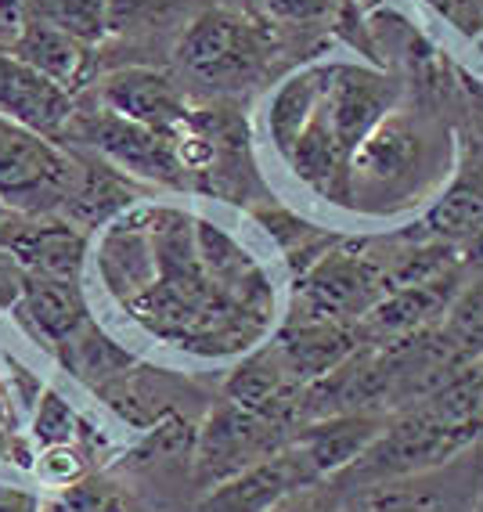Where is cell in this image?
<instances>
[{"instance_id":"1","label":"cell","mask_w":483,"mask_h":512,"mask_svg":"<svg viewBox=\"0 0 483 512\" xmlns=\"http://www.w3.org/2000/svg\"><path fill=\"white\" fill-rule=\"evenodd\" d=\"M476 440H480L476 430L447 422L444 415L433 412L422 401L419 408H408V412L386 422V430L368 444L365 455L357 458L350 469H343L336 480L354 487V491L357 487L365 491V487L375 484H390V480H408V476H419L447 462Z\"/></svg>"},{"instance_id":"2","label":"cell","mask_w":483,"mask_h":512,"mask_svg":"<svg viewBox=\"0 0 483 512\" xmlns=\"http://www.w3.org/2000/svg\"><path fill=\"white\" fill-rule=\"evenodd\" d=\"M80 177L73 159L55 138L22 127L0 112V202L19 217H47L65 210Z\"/></svg>"},{"instance_id":"3","label":"cell","mask_w":483,"mask_h":512,"mask_svg":"<svg viewBox=\"0 0 483 512\" xmlns=\"http://www.w3.org/2000/svg\"><path fill=\"white\" fill-rule=\"evenodd\" d=\"M65 134L73 141L91 145L105 163H112L127 177L166 184V188H184V181H188V170L181 163V148H177V134L130 123V119L109 112L105 105L94 112L76 109Z\"/></svg>"},{"instance_id":"4","label":"cell","mask_w":483,"mask_h":512,"mask_svg":"<svg viewBox=\"0 0 483 512\" xmlns=\"http://www.w3.org/2000/svg\"><path fill=\"white\" fill-rule=\"evenodd\" d=\"M296 293H300L307 318L361 325V318L390 293V282H386L383 264H375L372 256L329 249L307 271H300Z\"/></svg>"},{"instance_id":"5","label":"cell","mask_w":483,"mask_h":512,"mask_svg":"<svg viewBox=\"0 0 483 512\" xmlns=\"http://www.w3.org/2000/svg\"><path fill=\"white\" fill-rule=\"evenodd\" d=\"M177 62L184 73L210 87H242L260 73L264 44H260V33L235 11H202L184 29Z\"/></svg>"},{"instance_id":"6","label":"cell","mask_w":483,"mask_h":512,"mask_svg":"<svg viewBox=\"0 0 483 512\" xmlns=\"http://www.w3.org/2000/svg\"><path fill=\"white\" fill-rule=\"evenodd\" d=\"M195 444H199L195 448L199 476L210 480V484H220V480H228V476L242 473V469L256 466V462L278 455L289 440H285L282 422H271L264 415L224 401L210 412Z\"/></svg>"},{"instance_id":"7","label":"cell","mask_w":483,"mask_h":512,"mask_svg":"<svg viewBox=\"0 0 483 512\" xmlns=\"http://www.w3.org/2000/svg\"><path fill=\"white\" fill-rule=\"evenodd\" d=\"M393 98H397V83L390 76L361 69V65H332L329 87L321 94L318 112L325 116L332 138L350 163H354V152L365 145L368 134L390 116Z\"/></svg>"},{"instance_id":"8","label":"cell","mask_w":483,"mask_h":512,"mask_svg":"<svg viewBox=\"0 0 483 512\" xmlns=\"http://www.w3.org/2000/svg\"><path fill=\"white\" fill-rule=\"evenodd\" d=\"M310 484H318V476L310 473L307 458L292 448L289 440L278 455L213 484V491L192 512H267L271 505L282 502L285 494Z\"/></svg>"},{"instance_id":"9","label":"cell","mask_w":483,"mask_h":512,"mask_svg":"<svg viewBox=\"0 0 483 512\" xmlns=\"http://www.w3.org/2000/svg\"><path fill=\"white\" fill-rule=\"evenodd\" d=\"M0 112L44 138H62L76 116V98L19 55L0 51Z\"/></svg>"},{"instance_id":"10","label":"cell","mask_w":483,"mask_h":512,"mask_svg":"<svg viewBox=\"0 0 483 512\" xmlns=\"http://www.w3.org/2000/svg\"><path fill=\"white\" fill-rule=\"evenodd\" d=\"M458 289H462L458 267H451V271H444V275H437V278H426V282L390 289V293L361 318L357 332H361V339L375 343V347L393 343V339H404V336H411V332H422L444 318L447 307L455 303Z\"/></svg>"},{"instance_id":"11","label":"cell","mask_w":483,"mask_h":512,"mask_svg":"<svg viewBox=\"0 0 483 512\" xmlns=\"http://www.w3.org/2000/svg\"><path fill=\"white\" fill-rule=\"evenodd\" d=\"M0 246L22 264L26 275L65 278L76 282L83 260H87V235L69 220L47 217H15L0 228Z\"/></svg>"},{"instance_id":"12","label":"cell","mask_w":483,"mask_h":512,"mask_svg":"<svg viewBox=\"0 0 483 512\" xmlns=\"http://www.w3.org/2000/svg\"><path fill=\"white\" fill-rule=\"evenodd\" d=\"M98 98L116 116L141 123V127L170 130V134H177L192 119V109H188L184 94L177 91V83L166 73L145 69V65H130V69L109 73L101 80Z\"/></svg>"},{"instance_id":"13","label":"cell","mask_w":483,"mask_h":512,"mask_svg":"<svg viewBox=\"0 0 483 512\" xmlns=\"http://www.w3.org/2000/svg\"><path fill=\"white\" fill-rule=\"evenodd\" d=\"M386 412H343L329 419L303 422L300 433L292 437V448L307 458L310 473L325 480H336L343 469H350L357 458L365 455L379 433L386 430Z\"/></svg>"},{"instance_id":"14","label":"cell","mask_w":483,"mask_h":512,"mask_svg":"<svg viewBox=\"0 0 483 512\" xmlns=\"http://www.w3.org/2000/svg\"><path fill=\"white\" fill-rule=\"evenodd\" d=\"M224 401L246 408V412L264 415L271 422H282L289 430L292 422H300V401L303 386L285 372L282 357L274 347L249 354L224 383Z\"/></svg>"},{"instance_id":"15","label":"cell","mask_w":483,"mask_h":512,"mask_svg":"<svg viewBox=\"0 0 483 512\" xmlns=\"http://www.w3.org/2000/svg\"><path fill=\"white\" fill-rule=\"evenodd\" d=\"M271 347L282 357L285 372L300 386H310L361 350V332H357V325L303 318L300 325H289Z\"/></svg>"},{"instance_id":"16","label":"cell","mask_w":483,"mask_h":512,"mask_svg":"<svg viewBox=\"0 0 483 512\" xmlns=\"http://www.w3.org/2000/svg\"><path fill=\"white\" fill-rule=\"evenodd\" d=\"M15 318L37 343L44 339L47 350H58L65 339H73L91 321V311L76 282L26 275L22 300L15 303Z\"/></svg>"},{"instance_id":"17","label":"cell","mask_w":483,"mask_h":512,"mask_svg":"<svg viewBox=\"0 0 483 512\" xmlns=\"http://www.w3.org/2000/svg\"><path fill=\"white\" fill-rule=\"evenodd\" d=\"M137 199L141 192L134 188V177L112 163H80V177L62 213L76 228H101L112 217H123Z\"/></svg>"},{"instance_id":"18","label":"cell","mask_w":483,"mask_h":512,"mask_svg":"<svg viewBox=\"0 0 483 512\" xmlns=\"http://www.w3.org/2000/svg\"><path fill=\"white\" fill-rule=\"evenodd\" d=\"M332 65L318 62L307 65L300 73H292L289 80L274 91V98L267 101V134H271V145L278 148V156L289 159L292 145L303 134L307 119L318 109L321 94L329 87Z\"/></svg>"},{"instance_id":"19","label":"cell","mask_w":483,"mask_h":512,"mask_svg":"<svg viewBox=\"0 0 483 512\" xmlns=\"http://www.w3.org/2000/svg\"><path fill=\"white\" fill-rule=\"evenodd\" d=\"M11 55H19L22 62H29L69 91L83 80V69H87V44L44 19L22 22L19 37L11 44Z\"/></svg>"},{"instance_id":"20","label":"cell","mask_w":483,"mask_h":512,"mask_svg":"<svg viewBox=\"0 0 483 512\" xmlns=\"http://www.w3.org/2000/svg\"><path fill=\"white\" fill-rule=\"evenodd\" d=\"M415 156H419V138H415L411 123L401 116H386L365 138V145L354 152L350 184L354 181H365V184L401 181V177L408 174V166L415 163Z\"/></svg>"},{"instance_id":"21","label":"cell","mask_w":483,"mask_h":512,"mask_svg":"<svg viewBox=\"0 0 483 512\" xmlns=\"http://www.w3.org/2000/svg\"><path fill=\"white\" fill-rule=\"evenodd\" d=\"M419 228V238L426 242H469L483 228V177H462L451 184Z\"/></svg>"},{"instance_id":"22","label":"cell","mask_w":483,"mask_h":512,"mask_svg":"<svg viewBox=\"0 0 483 512\" xmlns=\"http://www.w3.org/2000/svg\"><path fill=\"white\" fill-rule=\"evenodd\" d=\"M55 354L62 357V365L69 368L76 379L94 383V386H109L112 379H119V375L134 365V357L119 347L109 332H101L98 325H94V318L87 321L73 339H65Z\"/></svg>"},{"instance_id":"23","label":"cell","mask_w":483,"mask_h":512,"mask_svg":"<svg viewBox=\"0 0 483 512\" xmlns=\"http://www.w3.org/2000/svg\"><path fill=\"white\" fill-rule=\"evenodd\" d=\"M440 332H444L447 347L455 350V357L462 365L480 361L483 357V278L462 285L455 296V303L447 307V314L440 318Z\"/></svg>"},{"instance_id":"24","label":"cell","mask_w":483,"mask_h":512,"mask_svg":"<svg viewBox=\"0 0 483 512\" xmlns=\"http://www.w3.org/2000/svg\"><path fill=\"white\" fill-rule=\"evenodd\" d=\"M354 512H447L444 498L422 487H411L404 480L375 484L354 498Z\"/></svg>"},{"instance_id":"25","label":"cell","mask_w":483,"mask_h":512,"mask_svg":"<svg viewBox=\"0 0 483 512\" xmlns=\"http://www.w3.org/2000/svg\"><path fill=\"white\" fill-rule=\"evenodd\" d=\"M80 430L83 426L73 408H69V401H62L55 390L44 386V394H40L37 408H33V440L40 448H58V444H76Z\"/></svg>"},{"instance_id":"26","label":"cell","mask_w":483,"mask_h":512,"mask_svg":"<svg viewBox=\"0 0 483 512\" xmlns=\"http://www.w3.org/2000/svg\"><path fill=\"white\" fill-rule=\"evenodd\" d=\"M44 22L73 33L87 44V40L101 37V29L109 26V8H105V0H47Z\"/></svg>"},{"instance_id":"27","label":"cell","mask_w":483,"mask_h":512,"mask_svg":"<svg viewBox=\"0 0 483 512\" xmlns=\"http://www.w3.org/2000/svg\"><path fill=\"white\" fill-rule=\"evenodd\" d=\"M51 512H127V505L119 502V494L80 480L73 487H62V498Z\"/></svg>"},{"instance_id":"28","label":"cell","mask_w":483,"mask_h":512,"mask_svg":"<svg viewBox=\"0 0 483 512\" xmlns=\"http://www.w3.org/2000/svg\"><path fill=\"white\" fill-rule=\"evenodd\" d=\"M37 473L51 480L55 487H73L83 480V455L73 444H58V448H44V458L37 462Z\"/></svg>"},{"instance_id":"29","label":"cell","mask_w":483,"mask_h":512,"mask_svg":"<svg viewBox=\"0 0 483 512\" xmlns=\"http://www.w3.org/2000/svg\"><path fill=\"white\" fill-rule=\"evenodd\" d=\"M426 8H433L444 22L462 33V37H483V0H422Z\"/></svg>"},{"instance_id":"30","label":"cell","mask_w":483,"mask_h":512,"mask_svg":"<svg viewBox=\"0 0 483 512\" xmlns=\"http://www.w3.org/2000/svg\"><path fill=\"white\" fill-rule=\"evenodd\" d=\"M4 383H8V401H15L22 408V412L33 415V408H37L40 394H44V386H40V379L33 372H29L22 361H15V357H4Z\"/></svg>"},{"instance_id":"31","label":"cell","mask_w":483,"mask_h":512,"mask_svg":"<svg viewBox=\"0 0 483 512\" xmlns=\"http://www.w3.org/2000/svg\"><path fill=\"white\" fill-rule=\"evenodd\" d=\"M278 22H314L332 11V0H260Z\"/></svg>"},{"instance_id":"32","label":"cell","mask_w":483,"mask_h":512,"mask_svg":"<svg viewBox=\"0 0 483 512\" xmlns=\"http://www.w3.org/2000/svg\"><path fill=\"white\" fill-rule=\"evenodd\" d=\"M22 289H26V271L11 256V249L0 246V311H15V303L22 300Z\"/></svg>"},{"instance_id":"33","label":"cell","mask_w":483,"mask_h":512,"mask_svg":"<svg viewBox=\"0 0 483 512\" xmlns=\"http://www.w3.org/2000/svg\"><path fill=\"white\" fill-rule=\"evenodd\" d=\"M0 512H44V505H40V498L33 491L0 484Z\"/></svg>"},{"instance_id":"34","label":"cell","mask_w":483,"mask_h":512,"mask_svg":"<svg viewBox=\"0 0 483 512\" xmlns=\"http://www.w3.org/2000/svg\"><path fill=\"white\" fill-rule=\"evenodd\" d=\"M267 512H329L325 505H321V498L318 494H310L307 487H300V491H292V494H285L282 502L278 505H271Z\"/></svg>"},{"instance_id":"35","label":"cell","mask_w":483,"mask_h":512,"mask_svg":"<svg viewBox=\"0 0 483 512\" xmlns=\"http://www.w3.org/2000/svg\"><path fill=\"white\" fill-rule=\"evenodd\" d=\"M465 264H473L476 271L483 275V228L476 231L469 242H465Z\"/></svg>"},{"instance_id":"36","label":"cell","mask_w":483,"mask_h":512,"mask_svg":"<svg viewBox=\"0 0 483 512\" xmlns=\"http://www.w3.org/2000/svg\"><path fill=\"white\" fill-rule=\"evenodd\" d=\"M11 217H15V213H11L8 206H4V202H0V228H4V224H8Z\"/></svg>"},{"instance_id":"37","label":"cell","mask_w":483,"mask_h":512,"mask_svg":"<svg viewBox=\"0 0 483 512\" xmlns=\"http://www.w3.org/2000/svg\"><path fill=\"white\" fill-rule=\"evenodd\" d=\"M383 0H361V8H379Z\"/></svg>"},{"instance_id":"38","label":"cell","mask_w":483,"mask_h":512,"mask_svg":"<svg viewBox=\"0 0 483 512\" xmlns=\"http://www.w3.org/2000/svg\"><path fill=\"white\" fill-rule=\"evenodd\" d=\"M473 512H483V498H480V502H476V509Z\"/></svg>"},{"instance_id":"39","label":"cell","mask_w":483,"mask_h":512,"mask_svg":"<svg viewBox=\"0 0 483 512\" xmlns=\"http://www.w3.org/2000/svg\"><path fill=\"white\" fill-rule=\"evenodd\" d=\"M476 44H480V51H483V37H480V40H476Z\"/></svg>"},{"instance_id":"40","label":"cell","mask_w":483,"mask_h":512,"mask_svg":"<svg viewBox=\"0 0 483 512\" xmlns=\"http://www.w3.org/2000/svg\"><path fill=\"white\" fill-rule=\"evenodd\" d=\"M480 365H483V357H480Z\"/></svg>"}]
</instances>
